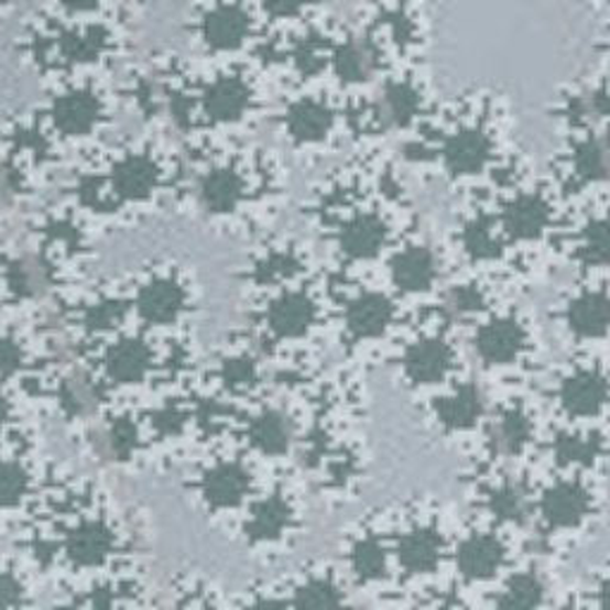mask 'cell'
Returning <instances> with one entry per match:
<instances>
[{
    "mask_svg": "<svg viewBox=\"0 0 610 610\" xmlns=\"http://www.w3.org/2000/svg\"><path fill=\"white\" fill-rule=\"evenodd\" d=\"M305 6V0H265V8L277 14V18H286V14H294Z\"/></svg>",
    "mask_w": 610,
    "mask_h": 610,
    "instance_id": "cell-4",
    "label": "cell"
},
{
    "mask_svg": "<svg viewBox=\"0 0 610 610\" xmlns=\"http://www.w3.org/2000/svg\"><path fill=\"white\" fill-rule=\"evenodd\" d=\"M203 34H206V41L215 48H237L243 43L246 34H249V18L237 6H222L213 10L206 22H203Z\"/></svg>",
    "mask_w": 610,
    "mask_h": 610,
    "instance_id": "cell-1",
    "label": "cell"
},
{
    "mask_svg": "<svg viewBox=\"0 0 610 610\" xmlns=\"http://www.w3.org/2000/svg\"><path fill=\"white\" fill-rule=\"evenodd\" d=\"M374 48L368 41H351L337 53V69L344 79H366L374 67Z\"/></svg>",
    "mask_w": 610,
    "mask_h": 610,
    "instance_id": "cell-2",
    "label": "cell"
},
{
    "mask_svg": "<svg viewBox=\"0 0 610 610\" xmlns=\"http://www.w3.org/2000/svg\"><path fill=\"white\" fill-rule=\"evenodd\" d=\"M63 3L72 10H91L100 3V0H63Z\"/></svg>",
    "mask_w": 610,
    "mask_h": 610,
    "instance_id": "cell-5",
    "label": "cell"
},
{
    "mask_svg": "<svg viewBox=\"0 0 610 610\" xmlns=\"http://www.w3.org/2000/svg\"><path fill=\"white\" fill-rule=\"evenodd\" d=\"M208 104H210V108L217 115H227V118H229V115H237L243 108V104H246L243 86L239 81H235V79L217 84L215 89L210 91Z\"/></svg>",
    "mask_w": 610,
    "mask_h": 610,
    "instance_id": "cell-3",
    "label": "cell"
}]
</instances>
